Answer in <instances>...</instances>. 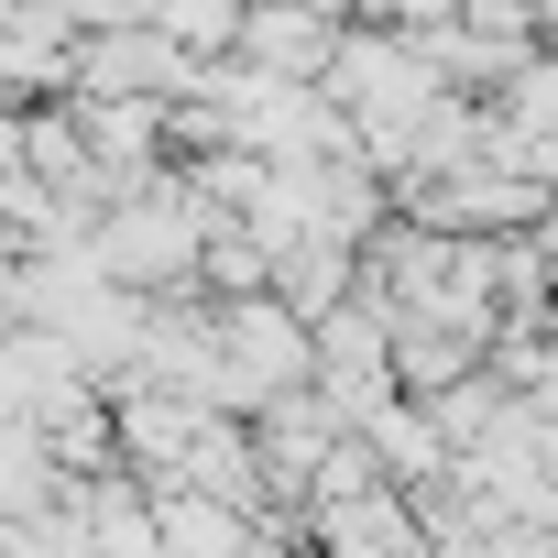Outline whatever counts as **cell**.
Masks as SVG:
<instances>
[{
  "mask_svg": "<svg viewBox=\"0 0 558 558\" xmlns=\"http://www.w3.org/2000/svg\"><path fill=\"white\" fill-rule=\"evenodd\" d=\"M132 77H165V45H132V34H110V45H99V88H132Z\"/></svg>",
  "mask_w": 558,
  "mask_h": 558,
  "instance_id": "obj_1",
  "label": "cell"
}]
</instances>
